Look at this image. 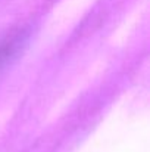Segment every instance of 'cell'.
<instances>
[{"label":"cell","mask_w":150,"mask_h":152,"mask_svg":"<svg viewBox=\"0 0 150 152\" xmlns=\"http://www.w3.org/2000/svg\"><path fill=\"white\" fill-rule=\"evenodd\" d=\"M9 52H10V43H7L6 40L0 39V65L4 61V58L9 55Z\"/></svg>","instance_id":"1"}]
</instances>
